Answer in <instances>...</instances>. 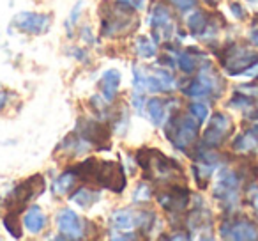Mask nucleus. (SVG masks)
Segmentation results:
<instances>
[{
    "label": "nucleus",
    "instance_id": "obj_1",
    "mask_svg": "<svg viewBox=\"0 0 258 241\" xmlns=\"http://www.w3.org/2000/svg\"><path fill=\"white\" fill-rule=\"evenodd\" d=\"M138 165L144 170V176L159 184H175L182 179V167L175 160L165 156L156 149H140L137 155Z\"/></svg>",
    "mask_w": 258,
    "mask_h": 241
},
{
    "label": "nucleus",
    "instance_id": "obj_2",
    "mask_svg": "<svg viewBox=\"0 0 258 241\" xmlns=\"http://www.w3.org/2000/svg\"><path fill=\"white\" fill-rule=\"evenodd\" d=\"M101 15V34L103 36H124L127 30L137 27L133 8L124 0L104 2L99 9Z\"/></svg>",
    "mask_w": 258,
    "mask_h": 241
},
{
    "label": "nucleus",
    "instance_id": "obj_3",
    "mask_svg": "<svg viewBox=\"0 0 258 241\" xmlns=\"http://www.w3.org/2000/svg\"><path fill=\"white\" fill-rule=\"evenodd\" d=\"M198 126H200V123L191 115H186L182 112L173 114L168 119V124H166V138H168L173 148L186 151L197 140Z\"/></svg>",
    "mask_w": 258,
    "mask_h": 241
},
{
    "label": "nucleus",
    "instance_id": "obj_4",
    "mask_svg": "<svg viewBox=\"0 0 258 241\" xmlns=\"http://www.w3.org/2000/svg\"><path fill=\"white\" fill-rule=\"evenodd\" d=\"M135 87L138 92H170L175 85L173 76L163 69H149L135 66Z\"/></svg>",
    "mask_w": 258,
    "mask_h": 241
},
{
    "label": "nucleus",
    "instance_id": "obj_5",
    "mask_svg": "<svg viewBox=\"0 0 258 241\" xmlns=\"http://www.w3.org/2000/svg\"><path fill=\"white\" fill-rule=\"evenodd\" d=\"M221 62L226 68L228 75L235 76L240 73L247 71L249 68H253L254 64H258V54L246 46H239V44H230L225 48L221 55Z\"/></svg>",
    "mask_w": 258,
    "mask_h": 241
},
{
    "label": "nucleus",
    "instance_id": "obj_6",
    "mask_svg": "<svg viewBox=\"0 0 258 241\" xmlns=\"http://www.w3.org/2000/svg\"><path fill=\"white\" fill-rule=\"evenodd\" d=\"M92 183L120 194L125 188V174L122 170V165L118 162H99L97 160Z\"/></svg>",
    "mask_w": 258,
    "mask_h": 241
},
{
    "label": "nucleus",
    "instance_id": "obj_7",
    "mask_svg": "<svg viewBox=\"0 0 258 241\" xmlns=\"http://www.w3.org/2000/svg\"><path fill=\"white\" fill-rule=\"evenodd\" d=\"M44 186H46V183H44L43 176H39V174L32 176L30 179L23 181L22 184H18V186L13 190L11 197L8 199L9 211H11V213L22 211V209L25 208V206L29 204L32 199H36L37 195L43 194Z\"/></svg>",
    "mask_w": 258,
    "mask_h": 241
},
{
    "label": "nucleus",
    "instance_id": "obj_8",
    "mask_svg": "<svg viewBox=\"0 0 258 241\" xmlns=\"http://www.w3.org/2000/svg\"><path fill=\"white\" fill-rule=\"evenodd\" d=\"M76 133L90 146H96V149H106V146L110 144V130L92 119H80Z\"/></svg>",
    "mask_w": 258,
    "mask_h": 241
},
{
    "label": "nucleus",
    "instance_id": "obj_9",
    "mask_svg": "<svg viewBox=\"0 0 258 241\" xmlns=\"http://www.w3.org/2000/svg\"><path fill=\"white\" fill-rule=\"evenodd\" d=\"M230 131H232V121H230V117L221 114V112H218V114L212 115L211 126L204 133V144L207 148L218 149L226 140Z\"/></svg>",
    "mask_w": 258,
    "mask_h": 241
},
{
    "label": "nucleus",
    "instance_id": "obj_10",
    "mask_svg": "<svg viewBox=\"0 0 258 241\" xmlns=\"http://www.w3.org/2000/svg\"><path fill=\"white\" fill-rule=\"evenodd\" d=\"M152 30H154V39L158 43L161 41H168L173 36V18H172V11L166 8L165 4H156L152 9Z\"/></svg>",
    "mask_w": 258,
    "mask_h": 241
},
{
    "label": "nucleus",
    "instance_id": "obj_11",
    "mask_svg": "<svg viewBox=\"0 0 258 241\" xmlns=\"http://www.w3.org/2000/svg\"><path fill=\"white\" fill-rule=\"evenodd\" d=\"M237 195H239V177L228 169L219 170L214 183V197L225 204H232L235 202Z\"/></svg>",
    "mask_w": 258,
    "mask_h": 241
},
{
    "label": "nucleus",
    "instance_id": "obj_12",
    "mask_svg": "<svg viewBox=\"0 0 258 241\" xmlns=\"http://www.w3.org/2000/svg\"><path fill=\"white\" fill-rule=\"evenodd\" d=\"M158 201L166 211L170 213H180L187 208L189 202V191L186 186H179V184H170L166 190H161L158 194Z\"/></svg>",
    "mask_w": 258,
    "mask_h": 241
},
{
    "label": "nucleus",
    "instance_id": "obj_13",
    "mask_svg": "<svg viewBox=\"0 0 258 241\" xmlns=\"http://www.w3.org/2000/svg\"><path fill=\"white\" fill-rule=\"evenodd\" d=\"M13 25L27 34H43L50 27V16L39 13H18L13 20Z\"/></svg>",
    "mask_w": 258,
    "mask_h": 241
},
{
    "label": "nucleus",
    "instance_id": "obj_14",
    "mask_svg": "<svg viewBox=\"0 0 258 241\" xmlns=\"http://www.w3.org/2000/svg\"><path fill=\"white\" fill-rule=\"evenodd\" d=\"M221 236L230 239H256L258 229L247 220H230L223 223Z\"/></svg>",
    "mask_w": 258,
    "mask_h": 241
},
{
    "label": "nucleus",
    "instance_id": "obj_15",
    "mask_svg": "<svg viewBox=\"0 0 258 241\" xmlns=\"http://www.w3.org/2000/svg\"><path fill=\"white\" fill-rule=\"evenodd\" d=\"M57 225L60 230V237H68V239H78L82 237V222H80L78 215L73 209H62L57 215Z\"/></svg>",
    "mask_w": 258,
    "mask_h": 241
},
{
    "label": "nucleus",
    "instance_id": "obj_16",
    "mask_svg": "<svg viewBox=\"0 0 258 241\" xmlns=\"http://www.w3.org/2000/svg\"><path fill=\"white\" fill-rule=\"evenodd\" d=\"M140 223V213L135 209H118L111 215V225L118 230H129L138 227Z\"/></svg>",
    "mask_w": 258,
    "mask_h": 241
},
{
    "label": "nucleus",
    "instance_id": "obj_17",
    "mask_svg": "<svg viewBox=\"0 0 258 241\" xmlns=\"http://www.w3.org/2000/svg\"><path fill=\"white\" fill-rule=\"evenodd\" d=\"M118 83H120V73L117 69H108V71L103 73L99 80V90L104 96L106 101H113L115 96H117V89Z\"/></svg>",
    "mask_w": 258,
    "mask_h": 241
},
{
    "label": "nucleus",
    "instance_id": "obj_18",
    "mask_svg": "<svg viewBox=\"0 0 258 241\" xmlns=\"http://www.w3.org/2000/svg\"><path fill=\"white\" fill-rule=\"evenodd\" d=\"M233 151L237 153H256L258 151V126L240 133L232 144Z\"/></svg>",
    "mask_w": 258,
    "mask_h": 241
},
{
    "label": "nucleus",
    "instance_id": "obj_19",
    "mask_svg": "<svg viewBox=\"0 0 258 241\" xmlns=\"http://www.w3.org/2000/svg\"><path fill=\"white\" fill-rule=\"evenodd\" d=\"M23 223H25V227L30 230V232H41V229L44 227V223H46V218H44L43 211H41L37 206H32V208L27 211L25 218H23Z\"/></svg>",
    "mask_w": 258,
    "mask_h": 241
},
{
    "label": "nucleus",
    "instance_id": "obj_20",
    "mask_svg": "<svg viewBox=\"0 0 258 241\" xmlns=\"http://www.w3.org/2000/svg\"><path fill=\"white\" fill-rule=\"evenodd\" d=\"M207 25H209V20H207V15H205L204 11L193 13V15L187 16V20H186L187 30H189L191 34H195V36L204 34V30L207 29Z\"/></svg>",
    "mask_w": 258,
    "mask_h": 241
},
{
    "label": "nucleus",
    "instance_id": "obj_21",
    "mask_svg": "<svg viewBox=\"0 0 258 241\" xmlns=\"http://www.w3.org/2000/svg\"><path fill=\"white\" fill-rule=\"evenodd\" d=\"M147 112L151 115L152 123L158 124V126H163L166 121V105L163 100H151L147 105Z\"/></svg>",
    "mask_w": 258,
    "mask_h": 241
},
{
    "label": "nucleus",
    "instance_id": "obj_22",
    "mask_svg": "<svg viewBox=\"0 0 258 241\" xmlns=\"http://www.w3.org/2000/svg\"><path fill=\"white\" fill-rule=\"evenodd\" d=\"M76 181V174L73 170L69 172H64L62 176H58L53 183V194L55 195H66L68 191L73 190V184Z\"/></svg>",
    "mask_w": 258,
    "mask_h": 241
},
{
    "label": "nucleus",
    "instance_id": "obj_23",
    "mask_svg": "<svg viewBox=\"0 0 258 241\" xmlns=\"http://www.w3.org/2000/svg\"><path fill=\"white\" fill-rule=\"evenodd\" d=\"M182 92L186 94V96H191V98H204V96L212 94V90H211V87L204 82V80H200L197 76V78L191 80V82L187 83V87H184Z\"/></svg>",
    "mask_w": 258,
    "mask_h": 241
},
{
    "label": "nucleus",
    "instance_id": "obj_24",
    "mask_svg": "<svg viewBox=\"0 0 258 241\" xmlns=\"http://www.w3.org/2000/svg\"><path fill=\"white\" fill-rule=\"evenodd\" d=\"M97 199H99V194L94 190H89V188H80V190H76L75 194L71 195V201L75 202V204L82 206V208L92 206Z\"/></svg>",
    "mask_w": 258,
    "mask_h": 241
},
{
    "label": "nucleus",
    "instance_id": "obj_25",
    "mask_svg": "<svg viewBox=\"0 0 258 241\" xmlns=\"http://www.w3.org/2000/svg\"><path fill=\"white\" fill-rule=\"evenodd\" d=\"M197 54H198V52H195V50H186V52H182L179 57H177L179 68L182 69L184 73H187V75H189V73H193L195 69L198 68V62H197L198 59L195 57Z\"/></svg>",
    "mask_w": 258,
    "mask_h": 241
},
{
    "label": "nucleus",
    "instance_id": "obj_26",
    "mask_svg": "<svg viewBox=\"0 0 258 241\" xmlns=\"http://www.w3.org/2000/svg\"><path fill=\"white\" fill-rule=\"evenodd\" d=\"M135 50L142 59H151L156 55V44L147 37H138L137 43H135Z\"/></svg>",
    "mask_w": 258,
    "mask_h": 241
},
{
    "label": "nucleus",
    "instance_id": "obj_27",
    "mask_svg": "<svg viewBox=\"0 0 258 241\" xmlns=\"http://www.w3.org/2000/svg\"><path fill=\"white\" fill-rule=\"evenodd\" d=\"M4 225L8 229V232L11 234L13 237H22V227L18 223V218H16V213H9L4 218Z\"/></svg>",
    "mask_w": 258,
    "mask_h": 241
},
{
    "label": "nucleus",
    "instance_id": "obj_28",
    "mask_svg": "<svg viewBox=\"0 0 258 241\" xmlns=\"http://www.w3.org/2000/svg\"><path fill=\"white\" fill-rule=\"evenodd\" d=\"M189 112L200 124L204 123L205 119H207V115H209V108H207V105H204V103H193L189 107Z\"/></svg>",
    "mask_w": 258,
    "mask_h": 241
},
{
    "label": "nucleus",
    "instance_id": "obj_29",
    "mask_svg": "<svg viewBox=\"0 0 258 241\" xmlns=\"http://www.w3.org/2000/svg\"><path fill=\"white\" fill-rule=\"evenodd\" d=\"M149 197H151V190H149L145 184H140V186H138L137 195H135V201H140V199H144V201H149Z\"/></svg>",
    "mask_w": 258,
    "mask_h": 241
},
{
    "label": "nucleus",
    "instance_id": "obj_30",
    "mask_svg": "<svg viewBox=\"0 0 258 241\" xmlns=\"http://www.w3.org/2000/svg\"><path fill=\"white\" fill-rule=\"evenodd\" d=\"M173 4H175V8L182 9V11H186V9H191L195 6V0H172Z\"/></svg>",
    "mask_w": 258,
    "mask_h": 241
},
{
    "label": "nucleus",
    "instance_id": "obj_31",
    "mask_svg": "<svg viewBox=\"0 0 258 241\" xmlns=\"http://www.w3.org/2000/svg\"><path fill=\"white\" fill-rule=\"evenodd\" d=\"M247 199H249L251 206H253L258 213V188H251V190L247 191Z\"/></svg>",
    "mask_w": 258,
    "mask_h": 241
},
{
    "label": "nucleus",
    "instance_id": "obj_32",
    "mask_svg": "<svg viewBox=\"0 0 258 241\" xmlns=\"http://www.w3.org/2000/svg\"><path fill=\"white\" fill-rule=\"evenodd\" d=\"M125 4H129L133 9H142L145 4V0H124Z\"/></svg>",
    "mask_w": 258,
    "mask_h": 241
},
{
    "label": "nucleus",
    "instance_id": "obj_33",
    "mask_svg": "<svg viewBox=\"0 0 258 241\" xmlns=\"http://www.w3.org/2000/svg\"><path fill=\"white\" fill-rule=\"evenodd\" d=\"M251 43L258 46V25H254L253 30H251Z\"/></svg>",
    "mask_w": 258,
    "mask_h": 241
},
{
    "label": "nucleus",
    "instance_id": "obj_34",
    "mask_svg": "<svg viewBox=\"0 0 258 241\" xmlns=\"http://www.w3.org/2000/svg\"><path fill=\"white\" fill-rule=\"evenodd\" d=\"M6 103H8V92H6V90H0V110L6 107Z\"/></svg>",
    "mask_w": 258,
    "mask_h": 241
},
{
    "label": "nucleus",
    "instance_id": "obj_35",
    "mask_svg": "<svg viewBox=\"0 0 258 241\" xmlns=\"http://www.w3.org/2000/svg\"><path fill=\"white\" fill-rule=\"evenodd\" d=\"M232 11L235 13V15L239 16V18H242V16H244V11H242V9L237 8V4H233V6H232Z\"/></svg>",
    "mask_w": 258,
    "mask_h": 241
},
{
    "label": "nucleus",
    "instance_id": "obj_36",
    "mask_svg": "<svg viewBox=\"0 0 258 241\" xmlns=\"http://www.w3.org/2000/svg\"><path fill=\"white\" fill-rule=\"evenodd\" d=\"M251 2H256V4H258V0H251Z\"/></svg>",
    "mask_w": 258,
    "mask_h": 241
}]
</instances>
